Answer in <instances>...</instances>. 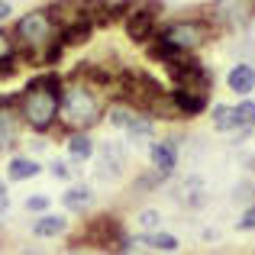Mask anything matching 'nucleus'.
Returning a JSON list of instances; mask_svg holds the SVG:
<instances>
[{
    "label": "nucleus",
    "mask_w": 255,
    "mask_h": 255,
    "mask_svg": "<svg viewBox=\"0 0 255 255\" xmlns=\"http://www.w3.org/2000/svg\"><path fill=\"white\" fill-rule=\"evenodd\" d=\"M58 75H45L26 84V94L19 100V117L32 126V129L45 132L58 120Z\"/></svg>",
    "instance_id": "1"
},
{
    "label": "nucleus",
    "mask_w": 255,
    "mask_h": 255,
    "mask_svg": "<svg viewBox=\"0 0 255 255\" xmlns=\"http://www.w3.org/2000/svg\"><path fill=\"white\" fill-rule=\"evenodd\" d=\"M58 117L71 126V129H87L100 120V100L94 91L75 84L58 97Z\"/></svg>",
    "instance_id": "2"
},
{
    "label": "nucleus",
    "mask_w": 255,
    "mask_h": 255,
    "mask_svg": "<svg viewBox=\"0 0 255 255\" xmlns=\"http://www.w3.org/2000/svg\"><path fill=\"white\" fill-rule=\"evenodd\" d=\"M52 32H55V23L45 10H32L26 13L23 19L16 23V42L23 45V52H39L42 45L52 42Z\"/></svg>",
    "instance_id": "3"
},
{
    "label": "nucleus",
    "mask_w": 255,
    "mask_h": 255,
    "mask_svg": "<svg viewBox=\"0 0 255 255\" xmlns=\"http://www.w3.org/2000/svg\"><path fill=\"white\" fill-rule=\"evenodd\" d=\"M162 42H168L171 49L178 52H191L204 42V26L200 23H191V19H181V23H171L168 29H162Z\"/></svg>",
    "instance_id": "4"
},
{
    "label": "nucleus",
    "mask_w": 255,
    "mask_h": 255,
    "mask_svg": "<svg viewBox=\"0 0 255 255\" xmlns=\"http://www.w3.org/2000/svg\"><path fill=\"white\" fill-rule=\"evenodd\" d=\"M152 29H155V13H152L149 6L129 10V16H126V36H129L132 42H149Z\"/></svg>",
    "instance_id": "5"
},
{
    "label": "nucleus",
    "mask_w": 255,
    "mask_h": 255,
    "mask_svg": "<svg viewBox=\"0 0 255 255\" xmlns=\"http://www.w3.org/2000/svg\"><path fill=\"white\" fill-rule=\"evenodd\" d=\"M171 104L178 113H184V117H197L200 110L207 107V94L204 91H194V87H174L171 91Z\"/></svg>",
    "instance_id": "6"
},
{
    "label": "nucleus",
    "mask_w": 255,
    "mask_h": 255,
    "mask_svg": "<svg viewBox=\"0 0 255 255\" xmlns=\"http://www.w3.org/2000/svg\"><path fill=\"white\" fill-rule=\"evenodd\" d=\"M91 32H94V19L91 16H81V19H71V23H65L62 26V32H58V42L68 49V45H81L91 39Z\"/></svg>",
    "instance_id": "7"
},
{
    "label": "nucleus",
    "mask_w": 255,
    "mask_h": 255,
    "mask_svg": "<svg viewBox=\"0 0 255 255\" xmlns=\"http://www.w3.org/2000/svg\"><path fill=\"white\" fill-rule=\"evenodd\" d=\"M123 165H126V158L113 142L100 145V178H120V174H123Z\"/></svg>",
    "instance_id": "8"
},
{
    "label": "nucleus",
    "mask_w": 255,
    "mask_h": 255,
    "mask_svg": "<svg viewBox=\"0 0 255 255\" xmlns=\"http://www.w3.org/2000/svg\"><path fill=\"white\" fill-rule=\"evenodd\" d=\"M152 165H155L158 174H171L174 165H178V149L171 142H155L152 145Z\"/></svg>",
    "instance_id": "9"
},
{
    "label": "nucleus",
    "mask_w": 255,
    "mask_h": 255,
    "mask_svg": "<svg viewBox=\"0 0 255 255\" xmlns=\"http://www.w3.org/2000/svg\"><path fill=\"white\" fill-rule=\"evenodd\" d=\"M226 84H230V91L233 94H249L255 91V68L252 65H236V68L230 71V78H226Z\"/></svg>",
    "instance_id": "10"
},
{
    "label": "nucleus",
    "mask_w": 255,
    "mask_h": 255,
    "mask_svg": "<svg viewBox=\"0 0 255 255\" xmlns=\"http://www.w3.org/2000/svg\"><path fill=\"white\" fill-rule=\"evenodd\" d=\"M62 204L68 207V210H75V213H84L87 207L94 204V191H91V187H84V184L68 187V191L62 194Z\"/></svg>",
    "instance_id": "11"
},
{
    "label": "nucleus",
    "mask_w": 255,
    "mask_h": 255,
    "mask_svg": "<svg viewBox=\"0 0 255 255\" xmlns=\"http://www.w3.org/2000/svg\"><path fill=\"white\" fill-rule=\"evenodd\" d=\"M65 230H68V220H65V217H55V213H45V217H39L36 223H32V233H36V236H42V239L62 236Z\"/></svg>",
    "instance_id": "12"
},
{
    "label": "nucleus",
    "mask_w": 255,
    "mask_h": 255,
    "mask_svg": "<svg viewBox=\"0 0 255 255\" xmlns=\"http://www.w3.org/2000/svg\"><path fill=\"white\" fill-rule=\"evenodd\" d=\"M220 3V16H223V23L236 26V23H246V16H249V6L243 3V0H217Z\"/></svg>",
    "instance_id": "13"
},
{
    "label": "nucleus",
    "mask_w": 255,
    "mask_h": 255,
    "mask_svg": "<svg viewBox=\"0 0 255 255\" xmlns=\"http://www.w3.org/2000/svg\"><path fill=\"white\" fill-rule=\"evenodd\" d=\"M213 126H217L220 132H233V129H239V120H236V107H226V104L213 107Z\"/></svg>",
    "instance_id": "14"
},
{
    "label": "nucleus",
    "mask_w": 255,
    "mask_h": 255,
    "mask_svg": "<svg viewBox=\"0 0 255 255\" xmlns=\"http://www.w3.org/2000/svg\"><path fill=\"white\" fill-rule=\"evenodd\" d=\"M68 155L75 158V162H87V158L94 155V139H87L84 132H75V136L68 139Z\"/></svg>",
    "instance_id": "15"
},
{
    "label": "nucleus",
    "mask_w": 255,
    "mask_h": 255,
    "mask_svg": "<svg viewBox=\"0 0 255 255\" xmlns=\"http://www.w3.org/2000/svg\"><path fill=\"white\" fill-rule=\"evenodd\" d=\"M6 174H10V181H29V178L39 174V165L32 162V158H13Z\"/></svg>",
    "instance_id": "16"
},
{
    "label": "nucleus",
    "mask_w": 255,
    "mask_h": 255,
    "mask_svg": "<svg viewBox=\"0 0 255 255\" xmlns=\"http://www.w3.org/2000/svg\"><path fill=\"white\" fill-rule=\"evenodd\" d=\"M16 142V117L6 110H0V152L10 149Z\"/></svg>",
    "instance_id": "17"
},
{
    "label": "nucleus",
    "mask_w": 255,
    "mask_h": 255,
    "mask_svg": "<svg viewBox=\"0 0 255 255\" xmlns=\"http://www.w3.org/2000/svg\"><path fill=\"white\" fill-rule=\"evenodd\" d=\"M126 136L136 139V142H139V139H149V136H152V120L142 117V113H136V120H132L129 129H126Z\"/></svg>",
    "instance_id": "18"
},
{
    "label": "nucleus",
    "mask_w": 255,
    "mask_h": 255,
    "mask_svg": "<svg viewBox=\"0 0 255 255\" xmlns=\"http://www.w3.org/2000/svg\"><path fill=\"white\" fill-rule=\"evenodd\" d=\"M132 120H136V110H129V107H110V126L126 132Z\"/></svg>",
    "instance_id": "19"
},
{
    "label": "nucleus",
    "mask_w": 255,
    "mask_h": 255,
    "mask_svg": "<svg viewBox=\"0 0 255 255\" xmlns=\"http://www.w3.org/2000/svg\"><path fill=\"white\" fill-rule=\"evenodd\" d=\"M145 246H152V249H158V252H178V239H174V236H165V233L149 236V239H145Z\"/></svg>",
    "instance_id": "20"
},
{
    "label": "nucleus",
    "mask_w": 255,
    "mask_h": 255,
    "mask_svg": "<svg viewBox=\"0 0 255 255\" xmlns=\"http://www.w3.org/2000/svg\"><path fill=\"white\" fill-rule=\"evenodd\" d=\"M236 120H239V126H255V104L252 100L236 107Z\"/></svg>",
    "instance_id": "21"
},
{
    "label": "nucleus",
    "mask_w": 255,
    "mask_h": 255,
    "mask_svg": "<svg viewBox=\"0 0 255 255\" xmlns=\"http://www.w3.org/2000/svg\"><path fill=\"white\" fill-rule=\"evenodd\" d=\"M158 223H162V213L158 210H142L139 213V226H142V230H155Z\"/></svg>",
    "instance_id": "22"
},
{
    "label": "nucleus",
    "mask_w": 255,
    "mask_h": 255,
    "mask_svg": "<svg viewBox=\"0 0 255 255\" xmlns=\"http://www.w3.org/2000/svg\"><path fill=\"white\" fill-rule=\"evenodd\" d=\"M236 230H243V233H255V204H252V207H246V213H243V220L236 223Z\"/></svg>",
    "instance_id": "23"
},
{
    "label": "nucleus",
    "mask_w": 255,
    "mask_h": 255,
    "mask_svg": "<svg viewBox=\"0 0 255 255\" xmlns=\"http://www.w3.org/2000/svg\"><path fill=\"white\" fill-rule=\"evenodd\" d=\"M26 210L45 213V210H49V197H45V194H36V197H29V200H26Z\"/></svg>",
    "instance_id": "24"
},
{
    "label": "nucleus",
    "mask_w": 255,
    "mask_h": 255,
    "mask_svg": "<svg viewBox=\"0 0 255 255\" xmlns=\"http://www.w3.org/2000/svg\"><path fill=\"white\" fill-rule=\"evenodd\" d=\"M52 174H55V178H68V174H71V168H68V165H65V162H52Z\"/></svg>",
    "instance_id": "25"
},
{
    "label": "nucleus",
    "mask_w": 255,
    "mask_h": 255,
    "mask_svg": "<svg viewBox=\"0 0 255 255\" xmlns=\"http://www.w3.org/2000/svg\"><path fill=\"white\" fill-rule=\"evenodd\" d=\"M10 210V194H6V184L0 181V213H6Z\"/></svg>",
    "instance_id": "26"
},
{
    "label": "nucleus",
    "mask_w": 255,
    "mask_h": 255,
    "mask_svg": "<svg viewBox=\"0 0 255 255\" xmlns=\"http://www.w3.org/2000/svg\"><path fill=\"white\" fill-rule=\"evenodd\" d=\"M10 52H13L10 39H6V32H0V58H3V55H10Z\"/></svg>",
    "instance_id": "27"
},
{
    "label": "nucleus",
    "mask_w": 255,
    "mask_h": 255,
    "mask_svg": "<svg viewBox=\"0 0 255 255\" xmlns=\"http://www.w3.org/2000/svg\"><path fill=\"white\" fill-rule=\"evenodd\" d=\"M10 3H6V0H0V19H6V16H10Z\"/></svg>",
    "instance_id": "28"
}]
</instances>
